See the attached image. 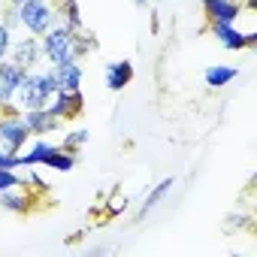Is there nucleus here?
I'll return each instance as SVG.
<instances>
[{"mask_svg": "<svg viewBox=\"0 0 257 257\" xmlns=\"http://www.w3.org/2000/svg\"><path fill=\"white\" fill-rule=\"evenodd\" d=\"M58 91V82L52 76V70H31L22 82V91L16 97V109H40L52 100V94Z\"/></svg>", "mask_w": 257, "mask_h": 257, "instance_id": "nucleus-1", "label": "nucleus"}, {"mask_svg": "<svg viewBox=\"0 0 257 257\" xmlns=\"http://www.w3.org/2000/svg\"><path fill=\"white\" fill-rule=\"evenodd\" d=\"M16 13H19V28L28 31L31 37H43L46 31L58 25L55 0H28V4L16 7Z\"/></svg>", "mask_w": 257, "mask_h": 257, "instance_id": "nucleus-2", "label": "nucleus"}, {"mask_svg": "<svg viewBox=\"0 0 257 257\" xmlns=\"http://www.w3.org/2000/svg\"><path fill=\"white\" fill-rule=\"evenodd\" d=\"M40 46H43V58L52 67L67 64V61H79L76 58V31H70L64 25H55L52 31H46L40 37Z\"/></svg>", "mask_w": 257, "mask_h": 257, "instance_id": "nucleus-3", "label": "nucleus"}, {"mask_svg": "<svg viewBox=\"0 0 257 257\" xmlns=\"http://www.w3.org/2000/svg\"><path fill=\"white\" fill-rule=\"evenodd\" d=\"M4 115H0V149L10 152V155H19L28 140H31V131L25 127L19 109H0Z\"/></svg>", "mask_w": 257, "mask_h": 257, "instance_id": "nucleus-4", "label": "nucleus"}, {"mask_svg": "<svg viewBox=\"0 0 257 257\" xmlns=\"http://www.w3.org/2000/svg\"><path fill=\"white\" fill-rule=\"evenodd\" d=\"M25 76H28V70H22L10 58L0 61V109H16V97L22 91Z\"/></svg>", "mask_w": 257, "mask_h": 257, "instance_id": "nucleus-5", "label": "nucleus"}, {"mask_svg": "<svg viewBox=\"0 0 257 257\" xmlns=\"http://www.w3.org/2000/svg\"><path fill=\"white\" fill-rule=\"evenodd\" d=\"M46 109L61 121H73L85 112V97H82V91H61L58 88L52 94V100L46 103Z\"/></svg>", "mask_w": 257, "mask_h": 257, "instance_id": "nucleus-6", "label": "nucleus"}, {"mask_svg": "<svg viewBox=\"0 0 257 257\" xmlns=\"http://www.w3.org/2000/svg\"><path fill=\"white\" fill-rule=\"evenodd\" d=\"M13 64H19L22 70H37L40 67V58H43V46H40V37H25V40H13L10 46V55H7Z\"/></svg>", "mask_w": 257, "mask_h": 257, "instance_id": "nucleus-7", "label": "nucleus"}, {"mask_svg": "<svg viewBox=\"0 0 257 257\" xmlns=\"http://www.w3.org/2000/svg\"><path fill=\"white\" fill-rule=\"evenodd\" d=\"M209 28H212V37H215V40L221 43V49H227V52H242V49H254V46H257V37L239 31L236 25H209Z\"/></svg>", "mask_w": 257, "mask_h": 257, "instance_id": "nucleus-8", "label": "nucleus"}, {"mask_svg": "<svg viewBox=\"0 0 257 257\" xmlns=\"http://www.w3.org/2000/svg\"><path fill=\"white\" fill-rule=\"evenodd\" d=\"M242 10L245 7L239 0H203V13L209 25H236Z\"/></svg>", "mask_w": 257, "mask_h": 257, "instance_id": "nucleus-9", "label": "nucleus"}, {"mask_svg": "<svg viewBox=\"0 0 257 257\" xmlns=\"http://www.w3.org/2000/svg\"><path fill=\"white\" fill-rule=\"evenodd\" d=\"M19 115H22L25 127L31 131V137H46V134H55L58 127H61V118H55L46 106H40V109H22Z\"/></svg>", "mask_w": 257, "mask_h": 257, "instance_id": "nucleus-10", "label": "nucleus"}, {"mask_svg": "<svg viewBox=\"0 0 257 257\" xmlns=\"http://www.w3.org/2000/svg\"><path fill=\"white\" fill-rule=\"evenodd\" d=\"M103 79L109 91H124L134 82V64L131 61H109L103 64Z\"/></svg>", "mask_w": 257, "mask_h": 257, "instance_id": "nucleus-11", "label": "nucleus"}, {"mask_svg": "<svg viewBox=\"0 0 257 257\" xmlns=\"http://www.w3.org/2000/svg\"><path fill=\"white\" fill-rule=\"evenodd\" d=\"M52 70V76H55V82H58V88L61 91H82V67H79V61H67V64H55V67H49Z\"/></svg>", "mask_w": 257, "mask_h": 257, "instance_id": "nucleus-12", "label": "nucleus"}, {"mask_svg": "<svg viewBox=\"0 0 257 257\" xmlns=\"http://www.w3.org/2000/svg\"><path fill=\"white\" fill-rule=\"evenodd\" d=\"M31 206H34V191L25 188V185L10 188V191H0V209L25 215V212H31Z\"/></svg>", "mask_w": 257, "mask_h": 257, "instance_id": "nucleus-13", "label": "nucleus"}, {"mask_svg": "<svg viewBox=\"0 0 257 257\" xmlns=\"http://www.w3.org/2000/svg\"><path fill=\"white\" fill-rule=\"evenodd\" d=\"M55 152V146L52 143H46L43 137H31L28 140V146L19 152V161H22V167H43L46 164V158Z\"/></svg>", "mask_w": 257, "mask_h": 257, "instance_id": "nucleus-14", "label": "nucleus"}, {"mask_svg": "<svg viewBox=\"0 0 257 257\" xmlns=\"http://www.w3.org/2000/svg\"><path fill=\"white\" fill-rule=\"evenodd\" d=\"M55 10H58V25L70 28V31H82L85 22H82V10L76 0H55Z\"/></svg>", "mask_w": 257, "mask_h": 257, "instance_id": "nucleus-15", "label": "nucleus"}, {"mask_svg": "<svg viewBox=\"0 0 257 257\" xmlns=\"http://www.w3.org/2000/svg\"><path fill=\"white\" fill-rule=\"evenodd\" d=\"M236 76H239V70H236V67H230V64H209V67H206V73H203L206 85H209V88H215V91H218V88H227Z\"/></svg>", "mask_w": 257, "mask_h": 257, "instance_id": "nucleus-16", "label": "nucleus"}, {"mask_svg": "<svg viewBox=\"0 0 257 257\" xmlns=\"http://www.w3.org/2000/svg\"><path fill=\"white\" fill-rule=\"evenodd\" d=\"M173 185H176L173 179H164L161 185H155V188H152V194H149V197L143 200V209H140V218H149V215H152V212H155V209H158V206H161L164 200H167V194L173 191Z\"/></svg>", "mask_w": 257, "mask_h": 257, "instance_id": "nucleus-17", "label": "nucleus"}, {"mask_svg": "<svg viewBox=\"0 0 257 257\" xmlns=\"http://www.w3.org/2000/svg\"><path fill=\"white\" fill-rule=\"evenodd\" d=\"M43 167L58 170V173H70V170L76 167V155H73V152H64L61 146H55V152L46 158V164H43Z\"/></svg>", "mask_w": 257, "mask_h": 257, "instance_id": "nucleus-18", "label": "nucleus"}, {"mask_svg": "<svg viewBox=\"0 0 257 257\" xmlns=\"http://www.w3.org/2000/svg\"><path fill=\"white\" fill-rule=\"evenodd\" d=\"M19 176H22V185H25V188H31V191H49V182H46L43 176H37L34 167H22Z\"/></svg>", "mask_w": 257, "mask_h": 257, "instance_id": "nucleus-19", "label": "nucleus"}, {"mask_svg": "<svg viewBox=\"0 0 257 257\" xmlns=\"http://www.w3.org/2000/svg\"><path fill=\"white\" fill-rule=\"evenodd\" d=\"M88 143V131H73V134H67L64 137V143H61V149L64 152H73V155H79V149Z\"/></svg>", "mask_w": 257, "mask_h": 257, "instance_id": "nucleus-20", "label": "nucleus"}, {"mask_svg": "<svg viewBox=\"0 0 257 257\" xmlns=\"http://www.w3.org/2000/svg\"><path fill=\"white\" fill-rule=\"evenodd\" d=\"M19 185H22L19 170H0V191H10V188H19Z\"/></svg>", "mask_w": 257, "mask_h": 257, "instance_id": "nucleus-21", "label": "nucleus"}, {"mask_svg": "<svg viewBox=\"0 0 257 257\" xmlns=\"http://www.w3.org/2000/svg\"><path fill=\"white\" fill-rule=\"evenodd\" d=\"M10 46H13V31H10L4 22H0V61L10 55Z\"/></svg>", "mask_w": 257, "mask_h": 257, "instance_id": "nucleus-22", "label": "nucleus"}, {"mask_svg": "<svg viewBox=\"0 0 257 257\" xmlns=\"http://www.w3.org/2000/svg\"><path fill=\"white\" fill-rule=\"evenodd\" d=\"M0 22H4V25L16 34V31H19V13H16V7H10V4H7V10L0 13Z\"/></svg>", "mask_w": 257, "mask_h": 257, "instance_id": "nucleus-23", "label": "nucleus"}, {"mask_svg": "<svg viewBox=\"0 0 257 257\" xmlns=\"http://www.w3.org/2000/svg\"><path fill=\"white\" fill-rule=\"evenodd\" d=\"M0 170H22V161H19V155H10V152H4V149H0Z\"/></svg>", "mask_w": 257, "mask_h": 257, "instance_id": "nucleus-24", "label": "nucleus"}, {"mask_svg": "<svg viewBox=\"0 0 257 257\" xmlns=\"http://www.w3.org/2000/svg\"><path fill=\"white\" fill-rule=\"evenodd\" d=\"M7 4L10 7H19V4H28V0H7Z\"/></svg>", "mask_w": 257, "mask_h": 257, "instance_id": "nucleus-25", "label": "nucleus"}, {"mask_svg": "<svg viewBox=\"0 0 257 257\" xmlns=\"http://www.w3.org/2000/svg\"><path fill=\"white\" fill-rule=\"evenodd\" d=\"M134 4H137V7H146V4H149V0H134Z\"/></svg>", "mask_w": 257, "mask_h": 257, "instance_id": "nucleus-26", "label": "nucleus"}, {"mask_svg": "<svg viewBox=\"0 0 257 257\" xmlns=\"http://www.w3.org/2000/svg\"><path fill=\"white\" fill-rule=\"evenodd\" d=\"M0 4H4V0H0Z\"/></svg>", "mask_w": 257, "mask_h": 257, "instance_id": "nucleus-27", "label": "nucleus"}]
</instances>
